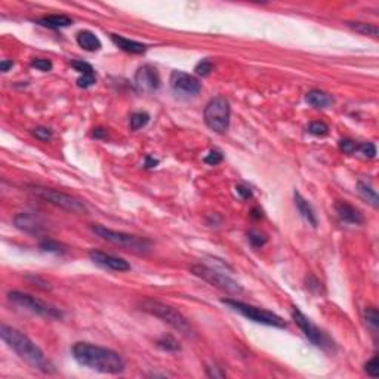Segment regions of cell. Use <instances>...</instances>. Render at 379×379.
<instances>
[{
	"instance_id": "cell-1",
	"label": "cell",
	"mask_w": 379,
	"mask_h": 379,
	"mask_svg": "<svg viewBox=\"0 0 379 379\" xmlns=\"http://www.w3.org/2000/svg\"><path fill=\"white\" fill-rule=\"evenodd\" d=\"M71 353L79 364L101 373L117 375L125 370V360L122 356L110 348L89 342H77L73 345Z\"/></svg>"
},
{
	"instance_id": "cell-2",
	"label": "cell",
	"mask_w": 379,
	"mask_h": 379,
	"mask_svg": "<svg viewBox=\"0 0 379 379\" xmlns=\"http://www.w3.org/2000/svg\"><path fill=\"white\" fill-rule=\"evenodd\" d=\"M0 336H2V339L8 344V346L12 348L14 351L19 356V359H22L32 367L42 370L45 373L53 372L52 364L45 357L42 349L30 338H28L27 335H24L22 332H19L18 329L11 328L8 325H2L0 326Z\"/></svg>"
},
{
	"instance_id": "cell-3",
	"label": "cell",
	"mask_w": 379,
	"mask_h": 379,
	"mask_svg": "<svg viewBox=\"0 0 379 379\" xmlns=\"http://www.w3.org/2000/svg\"><path fill=\"white\" fill-rule=\"evenodd\" d=\"M91 230L102 240H107L108 243H111L114 246L123 247V249L135 252V253H145V252H148L153 246L151 240H148L147 237H139V236L128 234V232L114 231V230L107 228V227L99 225V224H92Z\"/></svg>"
},
{
	"instance_id": "cell-4",
	"label": "cell",
	"mask_w": 379,
	"mask_h": 379,
	"mask_svg": "<svg viewBox=\"0 0 379 379\" xmlns=\"http://www.w3.org/2000/svg\"><path fill=\"white\" fill-rule=\"evenodd\" d=\"M141 310H144L145 313H150L154 317H159L160 320H163L165 323H167L170 328H173L175 330H178L184 335H191L193 329L188 320L177 310L170 305H166L160 301L156 299H142L139 302Z\"/></svg>"
},
{
	"instance_id": "cell-5",
	"label": "cell",
	"mask_w": 379,
	"mask_h": 379,
	"mask_svg": "<svg viewBox=\"0 0 379 379\" xmlns=\"http://www.w3.org/2000/svg\"><path fill=\"white\" fill-rule=\"evenodd\" d=\"M224 305H228L231 310H234L237 313H240L242 315H245L246 318L252 320V322L255 323H259V325H265V326H273V328H279V329H286L287 328V323L284 322V320L268 311V310H262V308H258V307H253V305H247L245 302H240V301H236V299H222L221 301Z\"/></svg>"
},
{
	"instance_id": "cell-6",
	"label": "cell",
	"mask_w": 379,
	"mask_h": 379,
	"mask_svg": "<svg viewBox=\"0 0 379 379\" xmlns=\"http://www.w3.org/2000/svg\"><path fill=\"white\" fill-rule=\"evenodd\" d=\"M30 191L36 197L50 203V205H53L56 208H61L67 212H71V214H86L87 212V208L82 200H79L70 194H66L63 191L46 188V187H39V185L30 187Z\"/></svg>"
},
{
	"instance_id": "cell-7",
	"label": "cell",
	"mask_w": 379,
	"mask_h": 379,
	"mask_svg": "<svg viewBox=\"0 0 379 379\" xmlns=\"http://www.w3.org/2000/svg\"><path fill=\"white\" fill-rule=\"evenodd\" d=\"M8 299L12 304L18 305L24 310L32 311L37 315L52 318V320L63 318V311L60 308H56V307L45 302L43 299H39V298H36L30 294H24V292H19V290H12V292L8 294Z\"/></svg>"
},
{
	"instance_id": "cell-8",
	"label": "cell",
	"mask_w": 379,
	"mask_h": 379,
	"mask_svg": "<svg viewBox=\"0 0 379 379\" xmlns=\"http://www.w3.org/2000/svg\"><path fill=\"white\" fill-rule=\"evenodd\" d=\"M230 115V104L224 97H216L209 101L205 111H203V119H205L206 126L216 133H224L228 131Z\"/></svg>"
},
{
	"instance_id": "cell-9",
	"label": "cell",
	"mask_w": 379,
	"mask_h": 379,
	"mask_svg": "<svg viewBox=\"0 0 379 379\" xmlns=\"http://www.w3.org/2000/svg\"><path fill=\"white\" fill-rule=\"evenodd\" d=\"M191 273L197 277H200L203 281H206L215 287H218L219 290H222V292H227L230 295H239L243 292V287L239 281H236L234 279H231L230 276L224 274V273H219L211 267H206V265H201V264H197V265H193L191 267Z\"/></svg>"
},
{
	"instance_id": "cell-10",
	"label": "cell",
	"mask_w": 379,
	"mask_h": 379,
	"mask_svg": "<svg viewBox=\"0 0 379 379\" xmlns=\"http://www.w3.org/2000/svg\"><path fill=\"white\" fill-rule=\"evenodd\" d=\"M292 318L295 320V323L298 325V328L304 332V335L311 341V344H314L315 346H320V348L329 346L328 336L322 330H320L298 307L292 308Z\"/></svg>"
},
{
	"instance_id": "cell-11",
	"label": "cell",
	"mask_w": 379,
	"mask_h": 379,
	"mask_svg": "<svg viewBox=\"0 0 379 379\" xmlns=\"http://www.w3.org/2000/svg\"><path fill=\"white\" fill-rule=\"evenodd\" d=\"M160 83L162 80L157 68L150 64L139 67L138 71L135 73V87L141 94H150L157 91L160 87Z\"/></svg>"
},
{
	"instance_id": "cell-12",
	"label": "cell",
	"mask_w": 379,
	"mask_h": 379,
	"mask_svg": "<svg viewBox=\"0 0 379 379\" xmlns=\"http://www.w3.org/2000/svg\"><path fill=\"white\" fill-rule=\"evenodd\" d=\"M170 86L173 91L185 94V95H197L201 89V84L198 82L197 77L184 73V71H178L175 70L170 74Z\"/></svg>"
},
{
	"instance_id": "cell-13",
	"label": "cell",
	"mask_w": 379,
	"mask_h": 379,
	"mask_svg": "<svg viewBox=\"0 0 379 379\" xmlns=\"http://www.w3.org/2000/svg\"><path fill=\"white\" fill-rule=\"evenodd\" d=\"M89 258L95 262L97 265L102 267V268H107V270H111V271H119V273H123V271H129L131 270V264L128 261L119 258V256H114V255H110V253H105L102 250H97V249H92L89 252Z\"/></svg>"
},
{
	"instance_id": "cell-14",
	"label": "cell",
	"mask_w": 379,
	"mask_h": 379,
	"mask_svg": "<svg viewBox=\"0 0 379 379\" xmlns=\"http://www.w3.org/2000/svg\"><path fill=\"white\" fill-rule=\"evenodd\" d=\"M335 209H336L338 216H339L344 222H346V224L360 225V224L364 222V218H363V215L360 214V211H357L354 206H351V205H349V203H346V201H338L336 206H335Z\"/></svg>"
},
{
	"instance_id": "cell-15",
	"label": "cell",
	"mask_w": 379,
	"mask_h": 379,
	"mask_svg": "<svg viewBox=\"0 0 379 379\" xmlns=\"http://www.w3.org/2000/svg\"><path fill=\"white\" fill-rule=\"evenodd\" d=\"M15 222V227L25 231V232H30V234H39V232L42 231L43 225L40 222V219L36 216V215H32V214H18L14 219Z\"/></svg>"
},
{
	"instance_id": "cell-16",
	"label": "cell",
	"mask_w": 379,
	"mask_h": 379,
	"mask_svg": "<svg viewBox=\"0 0 379 379\" xmlns=\"http://www.w3.org/2000/svg\"><path fill=\"white\" fill-rule=\"evenodd\" d=\"M111 40L119 49H122L123 52H128V53L138 55V53H144L145 50H147V46H145L144 43L126 39V37L119 36V34H111Z\"/></svg>"
},
{
	"instance_id": "cell-17",
	"label": "cell",
	"mask_w": 379,
	"mask_h": 379,
	"mask_svg": "<svg viewBox=\"0 0 379 379\" xmlns=\"http://www.w3.org/2000/svg\"><path fill=\"white\" fill-rule=\"evenodd\" d=\"M305 101L315 108H328L333 104V97L328 92L313 89L305 95Z\"/></svg>"
},
{
	"instance_id": "cell-18",
	"label": "cell",
	"mask_w": 379,
	"mask_h": 379,
	"mask_svg": "<svg viewBox=\"0 0 379 379\" xmlns=\"http://www.w3.org/2000/svg\"><path fill=\"white\" fill-rule=\"evenodd\" d=\"M76 40H77V45L87 52H97L101 49V40L92 32H87V30L79 32L76 36Z\"/></svg>"
},
{
	"instance_id": "cell-19",
	"label": "cell",
	"mask_w": 379,
	"mask_h": 379,
	"mask_svg": "<svg viewBox=\"0 0 379 379\" xmlns=\"http://www.w3.org/2000/svg\"><path fill=\"white\" fill-rule=\"evenodd\" d=\"M294 198H295V205H297V208H298L301 216H302V218H304L310 225L317 227V216H315L314 209L311 208L310 203H308V201H307V200H305V198H304L298 191H295Z\"/></svg>"
},
{
	"instance_id": "cell-20",
	"label": "cell",
	"mask_w": 379,
	"mask_h": 379,
	"mask_svg": "<svg viewBox=\"0 0 379 379\" xmlns=\"http://www.w3.org/2000/svg\"><path fill=\"white\" fill-rule=\"evenodd\" d=\"M39 24L49 28H64L73 24V19L66 15H48L39 19Z\"/></svg>"
},
{
	"instance_id": "cell-21",
	"label": "cell",
	"mask_w": 379,
	"mask_h": 379,
	"mask_svg": "<svg viewBox=\"0 0 379 379\" xmlns=\"http://www.w3.org/2000/svg\"><path fill=\"white\" fill-rule=\"evenodd\" d=\"M357 188H359L360 196H362L367 203H370V205H372L373 208H378V205H379V198H378L376 191H375L370 185H367L366 182H359V184H357Z\"/></svg>"
},
{
	"instance_id": "cell-22",
	"label": "cell",
	"mask_w": 379,
	"mask_h": 379,
	"mask_svg": "<svg viewBox=\"0 0 379 379\" xmlns=\"http://www.w3.org/2000/svg\"><path fill=\"white\" fill-rule=\"evenodd\" d=\"M348 27L353 28L354 32H357L360 34L378 37V28L375 25H370V24H366V22H348Z\"/></svg>"
},
{
	"instance_id": "cell-23",
	"label": "cell",
	"mask_w": 379,
	"mask_h": 379,
	"mask_svg": "<svg viewBox=\"0 0 379 379\" xmlns=\"http://www.w3.org/2000/svg\"><path fill=\"white\" fill-rule=\"evenodd\" d=\"M148 122H150L148 113L139 111V113H133V114L131 115V128H132L133 131H138V129L144 128Z\"/></svg>"
},
{
	"instance_id": "cell-24",
	"label": "cell",
	"mask_w": 379,
	"mask_h": 379,
	"mask_svg": "<svg viewBox=\"0 0 379 379\" xmlns=\"http://www.w3.org/2000/svg\"><path fill=\"white\" fill-rule=\"evenodd\" d=\"M364 318H366V323L373 329L376 330L378 326H379V314H378V310L373 308V307H369L364 310Z\"/></svg>"
},
{
	"instance_id": "cell-25",
	"label": "cell",
	"mask_w": 379,
	"mask_h": 379,
	"mask_svg": "<svg viewBox=\"0 0 379 379\" xmlns=\"http://www.w3.org/2000/svg\"><path fill=\"white\" fill-rule=\"evenodd\" d=\"M157 345L162 349H166V351H180V345L177 342V339L172 338V336H163L162 339L157 341Z\"/></svg>"
},
{
	"instance_id": "cell-26",
	"label": "cell",
	"mask_w": 379,
	"mask_h": 379,
	"mask_svg": "<svg viewBox=\"0 0 379 379\" xmlns=\"http://www.w3.org/2000/svg\"><path fill=\"white\" fill-rule=\"evenodd\" d=\"M308 132L315 136H325L329 133V126L325 122H313L308 126Z\"/></svg>"
},
{
	"instance_id": "cell-27",
	"label": "cell",
	"mask_w": 379,
	"mask_h": 379,
	"mask_svg": "<svg viewBox=\"0 0 379 379\" xmlns=\"http://www.w3.org/2000/svg\"><path fill=\"white\" fill-rule=\"evenodd\" d=\"M40 249L45 250V252H49V253H64L66 249L61 243L58 242H53V240H45L40 243Z\"/></svg>"
},
{
	"instance_id": "cell-28",
	"label": "cell",
	"mask_w": 379,
	"mask_h": 379,
	"mask_svg": "<svg viewBox=\"0 0 379 379\" xmlns=\"http://www.w3.org/2000/svg\"><path fill=\"white\" fill-rule=\"evenodd\" d=\"M212 70H214V66H212V63H211L209 60H203V61H200V63L196 66V68H194L196 74H197V76H201V77L209 76Z\"/></svg>"
},
{
	"instance_id": "cell-29",
	"label": "cell",
	"mask_w": 379,
	"mask_h": 379,
	"mask_svg": "<svg viewBox=\"0 0 379 379\" xmlns=\"http://www.w3.org/2000/svg\"><path fill=\"white\" fill-rule=\"evenodd\" d=\"M95 83H97V76H95V73L80 74V77L77 79V86H79V87H83V89L94 86Z\"/></svg>"
},
{
	"instance_id": "cell-30",
	"label": "cell",
	"mask_w": 379,
	"mask_h": 379,
	"mask_svg": "<svg viewBox=\"0 0 379 379\" xmlns=\"http://www.w3.org/2000/svg\"><path fill=\"white\" fill-rule=\"evenodd\" d=\"M357 151H359L360 154H363L364 157H367V159H375V156H376V147H375L372 142L359 144Z\"/></svg>"
},
{
	"instance_id": "cell-31",
	"label": "cell",
	"mask_w": 379,
	"mask_h": 379,
	"mask_svg": "<svg viewBox=\"0 0 379 379\" xmlns=\"http://www.w3.org/2000/svg\"><path fill=\"white\" fill-rule=\"evenodd\" d=\"M357 147L359 144L353 139H341L339 141V148L345 153V154H354L357 153Z\"/></svg>"
},
{
	"instance_id": "cell-32",
	"label": "cell",
	"mask_w": 379,
	"mask_h": 379,
	"mask_svg": "<svg viewBox=\"0 0 379 379\" xmlns=\"http://www.w3.org/2000/svg\"><path fill=\"white\" fill-rule=\"evenodd\" d=\"M247 239H249L250 245L255 246V247H261V246H264L267 243V237L264 234H261V232H258V231H249Z\"/></svg>"
},
{
	"instance_id": "cell-33",
	"label": "cell",
	"mask_w": 379,
	"mask_h": 379,
	"mask_svg": "<svg viewBox=\"0 0 379 379\" xmlns=\"http://www.w3.org/2000/svg\"><path fill=\"white\" fill-rule=\"evenodd\" d=\"M33 136H36L39 141L42 142H48L52 139V131L48 129V128H43V126H39V128H34L33 129Z\"/></svg>"
},
{
	"instance_id": "cell-34",
	"label": "cell",
	"mask_w": 379,
	"mask_h": 379,
	"mask_svg": "<svg viewBox=\"0 0 379 379\" xmlns=\"http://www.w3.org/2000/svg\"><path fill=\"white\" fill-rule=\"evenodd\" d=\"M364 372L372 376V378H378L379 376V362H378V356H375L372 360H369L364 364Z\"/></svg>"
},
{
	"instance_id": "cell-35",
	"label": "cell",
	"mask_w": 379,
	"mask_h": 379,
	"mask_svg": "<svg viewBox=\"0 0 379 379\" xmlns=\"http://www.w3.org/2000/svg\"><path fill=\"white\" fill-rule=\"evenodd\" d=\"M32 67L37 68L40 71H50L53 66H52V61L46 60V58H36V60L32 61Z\"/></svg>"
},
{
	"instance_id": "cell-36",
	"label": "cell",
	"mask_w": 379,
	"mask_h": 379,
	"mask_svg": "<svg viewBox=\"0 0 379 379\" xmlns=\"http://www.w3.org/2000/svg\"><path fill=\"white\" fill-rule=\"evenodd\" d=\"M71 67L76 70V71H79L80 74H87V73H95V70H94V67L91 66V64H87V63H84V61H73L71 63Z\"/></svg>"
},
{
	"instance_id": "cell-37",
	"label": "cell",
	"mask_w": 379,
	"mask_h": 379,
	"mask_svg": "<svg viewBox=\"0 0 379 379\" xmlns=\"http://www.w3.org/2000/svg\"><path fill=\"white\" fill-rule=\"evenodd\" d=\"M222 159H224V156H222L221 151L212 150V151H209V154L205 157V163H208V165H211V166H216V165H219V163L222 162Z\"/></svg>"
},
{
	"instance_id": "cell-38",
	"label": "cell",
	"mask_w": 379,
	"mask_h": 379,
	"mask_svg": "<svg viewBox=\"0 0 379 379\" xmlns=\"http://www.w3.org/2000/svg\"><path fill=\"white\" fill-rule=\"evenodd\" d=\"M236 191H237V194H239L243 200L252 197V191H250V188H247V187H245V185H237V187H236Z\"/></svg>"
},
{
	"instance_id": "cell-39",
	"label": "cell",
	"mask_w": 379,
	"mask_h": 379,
	"mask_svg": "<svg viewBox=\"0 0 379 379\" xmlns=\"http://www.w3.org/2000/svg\"><path fill=\"white\" fill-rule=\"evenodd\" d=\"M14 67V63L12 61H8V60H3L2 63H0V70H2L3 73L9 71V68Z\"/></svg>"
},
{
	"instance_id": "cell-40",
	"label": "cell",
	"mask_w": 379,
	"mask_h": 379,
	"mask_svg": "<svg viewBox=\"0 0 379 379\" xmlns=\"http://www.w3.org/2000/svg\"><path fill=\"white\" fill-rule=\"evenodd\" d=\"M216 369L218 367H208V375L209 376H214V378H224L225 376V373L224 372H216Z\"/></svg>"
},
{
	"instance_id": "cell-41",
	"label": "cell",
	"mask_w": 379,
	"mask_h": 379,
	"mask_svg": "<svg viewBox=\"0 0 379 379\" xmlns=\"http://www.w3.org/2000/svg\"><path fill=\"white\" fill-rule=\"evenodd\" d=\"M92 135H94L95 138H102V136H105V135H107V132H105L104 129H95Z\"/></svg>"
},
{
	"instance_id": "cell-42",
	"label": "cell",
	"mask_w": 379,
	"mask_h": 379,
	"mask_svg": "<svg viewBox=\"0 0 379 379\" xmlns=\"http://www.w3.org/2000/svg\"><path fill=\"white\" fill-rule=\"evenodd\" d=\"M157 165V160H153L151 157H147V167H153Z\"/></svg>"
},
{
	"instance_id": "cell-43",
	"label": "cell",
	"mask_w": 379,
	"mask_h": 379,
	"mask_svg": "<svg viewBox=\"0 0 379 379\" xmlns=\"http://www.w3.org/2000/svg\"><path fill=\"white\" fill-rule=\"evenodd\" d=\"M252 216L258 219V218H261V216H262V212H261L259 209H252Z\"/></svg>"
}]
</instances>
